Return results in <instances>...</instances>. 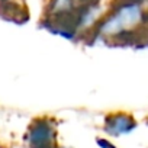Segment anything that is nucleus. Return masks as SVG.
<instances>
[{"label": "nucleus", "mask_w": 148, "mask_h": 148, "mask_svg": "<svg viewBox=\"0 0 148 148\" xmlns=\"http://www.w3.org/2000/svg\"><path fill=\"white\" fill-rule=\"evenodd\" d=\"M145 19L144 9L139 3H126L113 10L109 16L100 21L97 35L103 39H119L135 32Z\"/></svg>", "instance_id": "obj_1"}, {"label": "nucleus", "mask_w": 148, "mask_h": 148, "mask_svg": "<svg viewBox=\"0 0 148 148\" xmlns=\"http://www.w3.org/2000/svg\"><path fill=\"white\" fill-rule=\"evenodd\" d=\"M58 132L54 119L41 116L35 118L25 134L28 148H58Z\"/></svg>", "instance_id": "obj_2"}, {"label": "nucleus", "mask_w": 148, "mask_h": 148, "mask_svg": "<svg viewBox=\"0 0 148 148\" xmlns=\"http://www.w3.org/2000/svg\"><path fill=\"white\" fill-rule=\"evenodd\" d=\"M138 128V121L129 112H110L103 118L102 129L108 138H121L132 134Z\"/></svg>", "instance_id": "obj_3"}, {"label": "nucleus", "mask_w": 148, "mask_h": 148, "mask_svg": "<svg viewBox=\"0 0 148 148\" xmlns=\"http://www.w3.org/2000/svg\"><path fill=\"white\" fill-rule=\"evenodd\" d=\"M84 0H54L51 6V13L52 15H65L71 13L74 9H77Z\"/></svg>", "instance_id": "obj_4"}, {"label": "nucleus", "mask_w": 148, "mask_h": 148, "mask_svg": "<svg viewBox=\"0 0 148 148\" xmlns=\"http://www.w3.org/2000/svg\"><path fill=\"white\" fill-rule=\"evenodd\" d=\"M97 148H118V145L110 139V138H106V136H97L95 139Z\"/></svg>", "instance_id": "obj_5"}, {"label": "nucleus", "mask_w": 148, "mask_h": 148, "mask_svg": "<svg viewBox=\"0 0 148 148\" xmlns=\"http://www.w3.org/2000/svg\"><path fill=\"white\" fill-rule=\"evenodd\" d=\"M58 148H73V147H67V145H58Z\"/></svg>", "instance_id": "obj_6"}]
</instances>
